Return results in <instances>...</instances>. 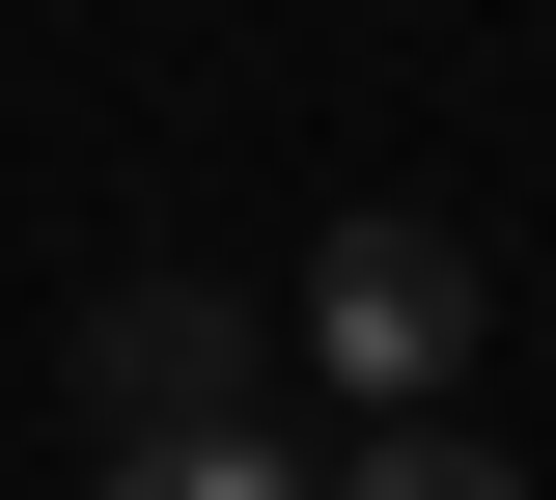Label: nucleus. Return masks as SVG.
<instances>
[{
    "instance_id": "f257e3e1",
    "label": "nucleus",
    "mask_w": 556,
    "mask_h": 500,
    "mask_svg": "<svg viewBox=\"0 0 556 500\" xmlns=\"http://www.w3.org/2000/svg\"><path fill=\"white\" fill-rule=\"evenodd\" d=\"M306 361H334L362 418H445V361H473V222H417V195H362L334 251H306Z\"/></svg>"
},
{
    "instance_id": "7ed1b4c3",
    "label": "nucleus",
    "mask_w": 556,
    "mask_h": 500,
    "mask_svg": "<svg viewBox=\"0 0 556 500\" xmlns=\"http://www.w3.org/2000/svg\"><path fill=\"white\" fill-rule=\"evenodd\" d=\"M84 500H334V473H306V445H251V418H195V445H112Z\"/></svg>"
},
{
    "instance_id": "f03ea898",
    "label": "nucleus",
    "mask_w": 556,
    "mask_h": 500,
    "mask_svg": "<svg viewBox=\"0 0 556 500\" xmlns=\"http://www.w3.org/2000/svg\"><path fill=\"white\" fill-rule=\"evenodd\" d=\"M84 389H112L139 445L251 418V306H223V279H112V306H84Z\"/></svg>"
},
{
    "instance_id": "20e7f679",
    "label": "nucleus",
    "mask_w": 556,
    "mask_h": 500,
    "mask_svg": "<svg viewBox=\"0 0 556 500\" xmlns=\"http://www.w3.org/2000/svg\"><path fill=\"white\" fill-rule=\"evenodd\" d=\"M334 500H529V473H501V445H417V418H390V445H362Z\"/></svg>"
}]
</instances>
